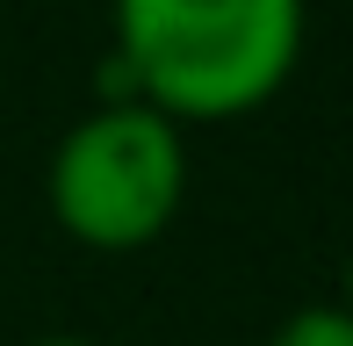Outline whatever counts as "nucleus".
Listing matches in <instances>:
<instances>
[{"instance_id":"20e7f679","label":"nucleus","mask_w":353,"mask_h":346,"mask_svg":"<svg viewBox=\"0 0 353 346\" xmlns=\"http://www.w3.org/2000/svg\"><path fill=\"white\" fill-rule=\"evenodd\" d=\"M339 310H353V253H346V267H339Z\"/></svg>"},{"instance_id":"7ed1b4c3","label":"nucleus","mask_w":353,"mask_h":346,"mask_svg":"<svg viewBox=\"0 0 353 346\" xmlns=\"http://www.w3.org/2000/svg\"><path fill=\"white\" fill-rule=\"evenodd\" d=\"M267 346H353V310H339V303H303V310H288V318L274 325Z\"/></svg>"},{"instance_id":"f257e3e1","label":"nucleus","mask_w":353,"mask_h":346,"mask_svg":"<svg viewBox=\"0 0 353 346\" xmlns=\"http://www.w3.org/2000/svg\"><path fill=\"white\" fill-rule=\"evenodd\" d=\"M303 0H116L101 101H144L166 123H238L288 87Z\"/></svg>"},{"instance_id":"f03ea898","label":"nucleus","mask_w":353,"mask_h":346,"mask_svg":"<svg viewBox=\"0 0 353 346\" xmlns=\"http://www.w3.org/2000/svg\"><path fill=\"white\" fill-rule=\"evenodd\" d=\"M43 195L72 245L144 253L188 202V130L144 101H101L58 137Z\"/></svg>"},{"instance_id":"39448f33","label":"nucleus","mask_w":353,"mask_h":346,"mask_svg":"<svg viewBox=\"0 0 353 346\" xmlns=\"http://www.w3.org/2000/svg\"><path fill=\"white\" fill-rule=\"evenodd\" d=\"M37 346H94V339H72V332H51V339H37Z\"/></svg>"}]
</instances>
